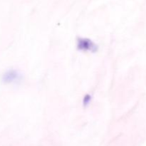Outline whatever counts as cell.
Segmentation results:
<instances>
[{
  "label": "cell",
  "mask_w": 146,
  "mask_h": 146,
  "mask_svg": "<svg viewBox=\"0 0 146 146\" xmlns=\"http://www.w3.org/2000/svg\"><path fill=\"white\" fill-rule=\"evenodd\" d=\"M16 78V73L13 71H8V72L6 73L3 76V79L4 81H7V82H9V81H12L14 78Z\"/></svg>",
  "instance_id": "1"
}]
</instances>
